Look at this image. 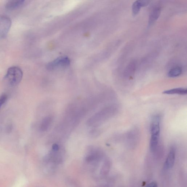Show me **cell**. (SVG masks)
<instances>
[{
	"label": "cell",
	"instance_id": "cell-12",
	"mask_svg": "<svg viewBox=\"0 0 187 187\" xmlns=\"http://www.w3.org/2000/svg\"><path fill=\"white\" fill-rule=\"evenodd\" d=\"M182 72V68L180 67H176L169 71L168 76L170 78H175L180 76Z\"/></svg>",
	"mask_w": 187,
	"mask_h": 187
},
{
	"label": "cell",
	"instance_id": "cell-2",
	"mask_svg": "<svg viewBox=\"0 0 187 187\" xmlns=\"http://www.w3.org/2000/svg\"><path fill=\"white\" fill-rule=\"evenodd\" d=\"M10 17L4 14H0V39L6 37L11 26Z\"/></svg>",
	"mask_w": 187,
	"mask_h": 187
},
{
	"label": "cell",
	"instance_id": "cell-1",
	"mask_svg": "<svg viewBox=\"0 0 187 187\" xmlns=\"http://www.w3.org/2000/svg\"><path fill=\"white\" fill-rule=\"evenodd\" d=\"M23 77V72L17 66H13L8 68L4 78L5 83L10 86L14 87L20 83Z\"/></svg>",
	"mask_w": 187,
	"mask_h": 187
},
{
	"label": "cell",
	"instance_id": "cell-10",
	"mask_svg": "<svg viewBox=\"0 0 187 187\" xmlns=\"http://www.w3.org/2000/svg\"><path fill=\"white\" fill-rule=\"evenodd\" d=\"M53 120L52 117L51 116H47L44 118L40 126L41 131L43 132L47 131L52 123Z\"/></svg>",
	"mask_w": 187,
	"mask_h": 187
},
{
	"label": "cell",
	"instance_id": "cell-15",
	"mask_svg": "<svg viewBox=\"0 0 187 187\" xmlns=\"http://www.w3.org/2000/svg\"><path fill=\"white\" fill-rule=\"evenodd\" d=\"M146 187H158V185L156 182H152L148 185Z\"/></svg>",
	"mask_w": 187,
	"mask_h": 187
},
{
	"label": "cell",
	"instance_id": "cell-17",
	"mask_svg": "<svg viewBox=\"0 0 187 187\" xmlns=\"http://www.w3.org/2000/svg\"><path fill=\"white\" fill-rule=\"evenodd\" d=\"M99 187H108V186H101Z\"/></svg>",
	"mask_w": 187,
	"mask_h": 187
},
{
	"label": "cell",
	"instance_id": "cell-16",
	"mask_svg": "<svg viewBox=\"0 0 187 187\" xmlns=\"http://www.w3.org/2000/svg\"><path fill=\"white\" fill-rule=\"evenodd\" d=\"M52 148L53 151H58L59 149V147L58 145L56 144H53Z\"/></svg>",
	"mask_w": 187,
	"mask_h": 187
},
{
	"label": "cell",
	"instance_id": "cell-5",
	"mask_svg": "<svg viewBox=\"0 0 187 187\" xmlns=\"http://www.w3.org/2000/svg\"><path fill=\"white\" fill-rule=\"evenodd\" d=\"M175 156H176V151L174 147L171 148L167 156L166 159L165 163V167L166 169H171L174 166Z\"/></svg>",
	"mask_w": 187,
	"mask_h": 187
},
{
	"label": "cell",
	"instance_id": "cell-6",
	"mask_svg": "<svg viewBox=\"0 0 187 187\" xmlns=\"http://www.w3.org/2000/svg\"><path fill=\"white\" fill-rule=\"evenodd\" d=\"M23 0H13L7 2L6 4V8L9 10H14L21 7L25 4Z\"/></svg>",
	"mask_w": 187,
	"mask_h": 187
},
{
	"label": "cell",
	"instance_id": "cell-7",
	"mask_svg": "<svg viewBox=\"0 0 187 187\" xmlns=\"http://www.w3.org/2000/svg\"><path fill=\"white\" fill-rule=\"evenodd\" d=\"M161 7L157 6L155 7L151 13L149 18L148 25L150 26L157 21L161 13Z\"/></svg>",
	"mask_w": 187,
	"mask_h": 187
},
{
	"label": "cell",
	"instance_id": "cell-14",
	"mask_svg": "<svg viewBox=\"0 0 187 187\" xmlns=\"http://www.w3.org/2000/svg\"><path fill=\"white\" fill-rule=\"evenodd\" d=\"M7 99V96L6 94H3L0 97V110L2 106L6 102Z\"/></svg>",
	"mask_w": 187,
	"mask_h": 187
},
{
	"label": "cell",
	"instance_id": "cell-4",
	"mask_svg": "<svg viewBox=\"0 0 187 187\" xmlns=\"http://www.w3.org/2000/svg\"><path fill=\"white\" fill-rule=\"evenodd\" d=\"M150 132L151 136H160V117L159 115L154 116L152 119L150 125Z\"/></svg>",
	"mask_w": 187,
	"mask_h": 187
},
{
	"label": "cell",
	"instance_id": "cell-9",
	"mask_svg": "<svg viewBox=\"0 0 187 187\" xmlns=\"http://www.w3.org/2000/svg\"><path fill=\"white\" fill-rule=\"evenodd\" d=\"M164 94L167 95L178 94L186 95L187 93L186 88L183 87L176 88L165 90L163 92Z\"/></svg>",
	"mask_w": 187,
	"mask_h": 187
},
{
	"label": "cell",
	"instance_id": "cell-13",
	"mask_svg": "<svg viewBox=\"0 0 187 187\" xmlns=\"http://www.w3.org/2000/svg\"><path fill=\"white\" fill-rule=\"evenodd\" d=\"M111 167V162L109 160H106L105 162L101 169V173L104 176H105L109 173Z\"/></svg>",
	"mask_w": 187,
	"mask_h": 187
},
{
	"label": "cell",
	"instance_id": "cell-3",
	"mask_svg": "<svg viewBox=\"0 0 187 187\" xmlns=\"http://www.w3.org/2000/svg\"><path fill=\"white\" fill-rule=\"evenodd\" d=\"M70 64V60L67 57H61L57 58L47 65V68L49 70L67 67Z\"/></svg>",
	"mask_w": 187,
	"mask_h": 187
},
{
	"label": "cell",
	"instance_id": "cell-8",
	"mask_svg": "<svg viewBox=\"0 0 187 187\" xmlns=\"http://www.w3.org/2000/svg\"><path fill=\"white\" fill-rule=\"evenodd\" d=\"M147 1H136L133 3L132 6V11L133 16H136L140 11L142 7H146L149 4Z\"/></svg>",
	"mask_w": 187,
	"mask_h": 187
},
{
	"label": "cell",
	"instance_id": "cell-11",
	"mask_svg": "<svg viewBox=\"0 0 187 187\" xmlns=\"http://www.w3.org/2000/svg\"><path fill=\"white\" fill-rule=\"evenodd\" d=\"M136 68V64L135 62H131L128 65L125 69L124 74L127 77H131L134 74Z\"/></svg>",
	"mask_w": 187,
	"mask_h": 187
}]
</instances>
